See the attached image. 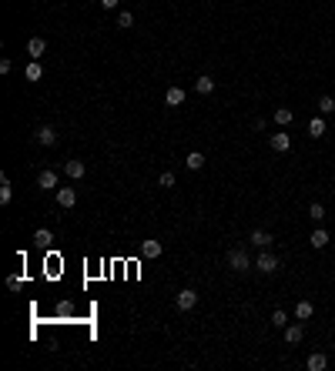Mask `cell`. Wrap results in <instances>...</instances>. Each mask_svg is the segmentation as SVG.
I'll return each mask as SVG.
<instances>
[{
  "label": "cell",
  "instance_id": "cell-1",
  "mask_svg": "<svg viewBox=\"0 0 335 371\" xmlns=\"http://www.w3.org/2000/svg\"><path fill=\"white\" fill-rule=\"evenodd\" d=\"M228 267H231V271H248L251 258L242 251V248H235V251H228Z\"/></svg>",
  "mask_w": 335,
  "mask_h": 371
},
{
  "label": "cell",
  "instance_id": "cell-2",
  "mask_svg": "<svg viewBox=\"0 0 335 371\" xmlns=\"http://www.w3.org/2000/svg\"><path fill=\"white\" fill-rule=\"evenodd\" d=\"M255 267L262 274H275L278 271V258H275V254H268V251H262V254H258V261H255Z\"/></svg>",
  "mask_w": 335,
  "mask_h": 371
},
{
  "label": "cell",
  "instance_id": "cell-3",
  "mask_svg": "<svg viewBox=\"0 0 335 371\" xmlns=\"http://www.w3.org/2000/svg\"><path fill=\"white\" fill-rule=\"evenodd\" d=\"M174 304H178V311H191L194 304H198V291H191V287H185V291L174 298Z\"/></svg>",
  "mask_w": 335,
  "mask_h": 371
},
{
  "label": "cell",
  "instance_id": "cell-4",
  "mask_svg": "<svg viewBox=\"0 0 335 371\" xmlns=\"http://www.w3.org/2000/svg\"><path fill=\"white\" fill-rule=\"evenodd\" d=\"M37 144L41 147H50V144H57V131H54V127H37Z\"/></svg>",
  "mask_w": 335,
  "mask_h": 371
},
{
  "label": "cell",
  "instance_id": "cell-5",
  "mask_svg": "<svg viewBox=\"0 0 335 371\" xmlns=\"http://www.w3.org/2000/svg\"><path fill=\"white\" fill-rule=\"evenodd\" d=\"M37 188L41 191H50V188H57V171H41V174H37Z\"/></svg>",
  "mask_w": 335,
  "mask_h": 371
},
{
  "label": "cell",
  "instance_id": "cell-6",
  "mask_svg": "<svg viewBox=\"0 0 335 371\" xmlns=\"http://www.w3.org/2000/svg\"><path fill=\"white\" fill-rule=\"evenodd\" d=\"M44 50H47V40H44V37H30V40H27V54L34 57V60H41Z\"/></svg>",
  "mask_w": 335,
  "mask_h": 371
},
{
  "label": "cell",
  "instance_id": "cell-7",
  "mask_svg": "<svg viewBox=\"0 0 335 371\" xmlns=\"http://www.w3.org/2000/svg\"><path fill=\"white\" fill-rule=\"evenodd\" d=\"M57 204L61 208H74V204H77V191L74 188H57Z\"/></svg>",
  "mask_w": 335,
  "mask_h": 371
},
{
  "label": "cell",
  "instance_id": "cell-8",
  "mask_svg": "<svg viewBox=\"0 0 335 371\" xmlns=\"http://www.w3.org/2000/svg\"><path fill=\"white\" fill-rule=\"evenodd\" d=\"M64 174L71 177V181H81V177L87 174V168H84V161H67L64 164Z\"/></svg>",
  "mask_w": 335,
  "mask_h": 371
},
{
  "label": "cell",
  "instance_id": "cell-9",
  "mask_svg": "<svg viewBox=\"0 0 335 371\" xmlns=\"http://www.w3.org/2000/svg\"><path fill=\"white\" fill-rule=\"evenodd\" d=\"M305 368H308V371H325V368H328V358L322 355V351H315V355H308Z\"/></svg>",
  "mask_w": 335,
  "mask_h": 371
},
{
  "label": "cell",
  "instance_id": "cell-10",
  "mask_svg": "<svg viewBox=\"0 0 335 371\" xmlns=\"http://www.w3.org/2000/svg\"><path fill=\"white\" fill-rule=\"evenodd\" d=\"M164 104H168V107H181V104H185V91H181V87H168Z\"/></svg>",
  "mask_w": 335,
  "mask_h": 371
},
{
  "label": "cell",
  "instance_id": "cell-11",
  "mask_svg": "<svg viewBox=\"0 0 335 371\" xmlns=\"http://www.w3.org/2000/svg\"><path fill=\"white\" fill-rule=\"evenodd\" d=\"M288 147H292V137H288V134H271V151L285 154Z\"/></svg>",
  "mask_w": 335,
  "mask_h": 371
},
{
  "label": "cell",
  "instance_id": "cell-12",
  "mask_svg": "<svg viewBox=\"0 0 335 371\" xmlns=\"http://www.w3.org/2000/svg\"><path fill=\"white\" fill-rule=\"evenodd\" d=\"M302 338H305V328H302V324H285V341L288 344H299Z\"/></svg>",
  "mask_w": 335,
  "mask_h": 371
},
{
  "label": "cell",
  "instance_id": "cell-13",
  "mask_svg": "<svg viewBox=\"0 0 335 371\" xmlns=\"http://www.w3.org/2000/svg\"><path fill=\"white\" fill-rule=\"evenodd\" d=\"M161 251H164L161 241H144V244H141V254H144V258H161Z\"/></svg>",
  "mask_w": 335,
  "mask_h": 371
},
{
  "label": "cell",
  "instance_id": "cell-14",
  "mask_svg": "<svg viewBox=\"0 0 335 371\" xmlns=\"http://www.w3.org/2000/svg\"><path fill=\"white\" fill-rule=\"evenodd\" d=\"M312 315H315L312 301H299V304H295V318H299V321H308Z\"/></svg>",
  "mask_w": 335,
  "mask_h": 371
},
{
  "label": "cell",
  "instance_id": "cell-15",
  "mask_svg": "<svg viewBox=\"0 0 335 371\" xmlns=\"http://www.w3.org/2000/svg\"><path fill=\"white\" fill-rule=\"evenodd\" d=\"M10 197H14V191H10V177L0 174V204H10Z\"/></svg>",
  "mask_w": 335,
  "mask_h": 371
},
{
  "label": "cell",
  "instance_id": "cell-16",
  "mask_svg": "<svg viewBox=\"0 0 335 371\" xmlns=\"http://www.w3.org/2000/svg\"><path fill=\"white\" fill-rule=\"evenodd\" d=\"M185 164H188L191 171H201V168H205V154H201V151H191V154L185 157Z\"/></svg>",
  "mask_w": 335,
  "mask_h": 371
},
{
  "label": "cell",
  "instance_id": "cell-17",
  "mask_svg": "<svg viewBox=\"0 0 335 371\" xmlns=\"http://www.w3.org/2000/svg\"><path fill=\"white\" fill-rule=\"evenodd\" d=\"M308 241H312V248H325V244H328L332 238H328V231H322V228H315V231H312V238H308Z\"/></svg>",
  "mask_w": 335,
  "mask_h": 371
},
{
  "label": "cell",
  "instance_id": "cell-18",
  "mask_svg": "<svg viewBox=\"0 0 335 371\" xmlns=\"http://www.w3.org/2000/svg\"><path fill=\"white\" fill-rule=\"evenodd\" d=\"M271 241H275V238H271L268 231H251V244H258V248H268Z\"/></svg>",
  "mask_w": 335,
  "mask_h": 371
},
{
  "label": "cell",
  "instance_id": "cell-19",
  "mask_svg": "<svg viewBox=\"0 0 335 371\" xmlns=\"http://www.w3.org/2000/svg\"><path fill=\"white\" fill-rule=\"evenodd\" d=\"M194 91H198V94H211V91H214V80L205 74V77H198V80H194Z\"/></svg>",
  "mask_w": 335,
  "mask_h": 371
},
{
  "label": "cell",
  "instance_id": "cell-20",
  "mask_svg": "<svg viewBox=\"0 0 335 371\" xmlns=\"http://www.w3.org/2000/svg\"><path fill=\"white\" fill-rule=\"evenodd\" d=\"M24 77H27V80H41V77H44L41 64H37V60H30V64H27V70H24Z\"/></svg>",
  "mask_w": 335,
  "mask_h": 371
},
{
  "label": "cell",
  "instance_id": "cell-21",
  "mask_svg": "<svg viewBox=\"0 0 335 371\" xmlns=\"http://www.w3.org/2000/svg\"><path fill=\"white\" fill-rule=\"evenodd\" d=\"M292 117H295V114L288 111V107H278V111H275V124H282V127L292 124Z\"/></svg>",
  "mask_w": 335,
  "mask_h": 371
},
{
  "label": "cell",
  "instance_id": "cell-22",
  "mask_svg": "<svg viewBox=\"0 0 335 371\" xmlns=\"http://www.w3.org/2000/svg\"><path fill=\"white\" fill-rule=\"evenodd\" d=\"M308 134H312V137H322V134H325V120L312 117V120H308Z\"/></svg>",
  "mask_w": 335,
  "mask_h": 371
},
{
  "label": "cell",
  "instance_id": "cell-23",
  "mask_svg": "<svg viewBox=\"0 0 335 371\" xmlns=\"http://www.w3.org/2000/svg\"><path fill=\"white\" fill-rule=\"evenodd\" d=\"M34 241H37V244H41V248H47L50 241H54V234H50L47 228H41V231H34Z\"/></svg>",
  "mask_w": 335,
  "mask_h": 371
},
{
  "label": "cell",
  "instance_id": "cell-24",
  "mask_svg": "<svg viewBox=\"0 0 335 371\" xmlns=\"http://www.w3.org/2000/svg\"><path fill=\"white\" fill-rule=\"evenodd\" d=\"M271 324H275V328H285V324H288V315H285L282 308H278V311H271Z\"/></svg>",
  "mask_w": 335,
  "mask_h": 371
},
{
  "label": "cell",
  "instance_id": "cell-25",
  "mask_svg": "<svg viewBox=\"0 0 335 371\" xmlns=\"http://www.w3.org/2000/svg\"><path fill=\"white\" fill-rule=\"evenodd\" d=\"M319 111L322 114H332L335 111V97H328V94H325V97H319Z\"/></svg>",
  "mask_w": 335,
  "mask_h": 371
},
{
  "label": "cell",
  "instance_id": "cell-26",
  "mask_svg": "<svg viewBox=\"0 0 335 371\" xmlns=\"http://www.w3.org/2000/svg\"><path fill=\"white\" fill-rule=\"evenodd\" d=\"M117 27H124V30H128V27H134V17H131L128 10H121V14H117Z\"/></svg>",
  "mask_w": 335,
  "mask_h": 371
},
{
  "label": "cell",
  "instance_id": "cell-27",
  "mask_svg": "<svg viewBox=\"0 0 335 371\" xmlns=\"http://www.w3.org/2000/svg\"><path fill=\"white\" fill-rule=\"evenodd\" d=\"M157 184H161V188H174V174L171 171H164V174L157 177Z\"/></svg>",
  "mask_w": 335,
  "mask_h": 371
},
{
  "label": "cell",
  "instance_id": "cell-28",
  "mask_svg": "<svg viewBox=\"0 0 335 371\" xmlns=\"http://www.w3.org/2000/svg\"><path fill=\"white\" fill-rule=\"evenodd\" d=\"M308 214H312V221H322V217H325V208H322V204H312Z\"/></svg>",
  "mask_w": 335,
  "mask_h": 371
},
{
  "label": "cell",
  "instance_id": "cell-29",
  "mask_svg": "<svg viewBox=\"0 0 335 371\" xmlns=\"http://www.w3.org/2000/svg\"><path fill=\"white\" fill-rule=\"evenodd\" d=\"M7 287H10V291H21V274H10V278H7Z\"/></svg>",
  "mask_w": 335,
  "mask_h": 371
},
{
  "label": "cell",
  "instance_id": "cell-30",
  "mask_svg": "<svg viewBox=\"0 0 335 371\" xmlns=\"http://www.w3.org/2000/svg\"><path fill=\"white\" fill-rule=\"evenodd\" d=\"M101 7H104V10H114V7H117V0H101Z\"/></svg>",
  "mask_w": 335,
  "mask_h": 371
}]
</instances>
